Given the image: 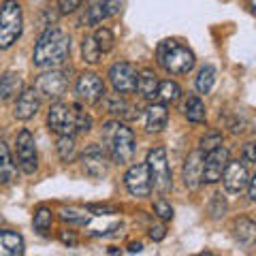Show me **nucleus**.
Segmentation results:
<instances>
[{"label":"nucleus","mask_w":256,"mask_h":256,"mask_svg":"<svg viewBox=\"0 0 256 256\" xmlns=\"http://www.w3.org/2000/svg\"><path fill=\"white\" fill-rule=\"evenodd\" d=\"M169 122V111L164 102H154L146 109V128L150 132H160Z\"/></svg>","instance_id":"obj_19"},{"label":"nucleus","mask_w":256,"mask_h":256,"mask_svg":"<svg viewBox=\"0 0 256 256\" xmlns=\"http://www.w3.org/2000/svg\"><path fill=\"white\" fill-rule=\"evenodd\" d=\"M150 237L154 239V242H162V239L166 237V228L162 226V224H156V226L150 228Z\"/></svg>","instance_id":"obj_39"},{"label":"nucleus","mask_w":256,"mask_h":256,"mask_svg":"<svg viewBox=\"0 0 256 256\" xmlns=\"http://www.w3.org/2000/svg\"><path fill=\"white\" fill-rule=\"evenodd\" d=\"M184 116L188 118V122L192 124H205V102L198 98V96H190L186 100V107H184Z\"/></svg>","instance_id":"obj_25"},{"label":"nucleus","mask_w":256,"mask_h":256,"mask_svg":"<svg viewBox=\"0 0 256 256\" xmlns=\"http://www.w3.org/2000/svg\"><path fill=\"white\" fill-rule=\"evenodd\" d=\"M210 212H212L214 218H220V216H224V212H226V203L222 201L220 194H214L212 205H210Z\"/></svg>","instance_id":"obj_35"},{"label":"nucleus","mask_w":256,"mask_h":256,"mask_svg":"<svg viewBox=\"0 0 256 256\" xmlns=\"http://www.w3.org/2000/svg\"><path fill=\"white\" fill-rule=\"evenodd\" d=\"M148 166H150V175H152V188H156L160 194L173 190V175H171V166L166 160V150L164 148H154L148 152Z\"/></svg>","instance_id":"obj_6"},{"label":"nucleus","mask_w":256,"mask_h":256,"mask_svg":"<svg viewBox=\"0 0 256 256\" xmlns=\"http://www.w3.org/2000/svg\"><path fill=\"white\" fill-rule=\"evenodd\" d=\"M15 178H18V164L13 162L9 146L4 141H0V184H11Z\"/></svg>","instance_id":"obj_22"},{"label":"nucleus","mask_w":256,"mask_h":256,"mask_svg":"<svg viewBox=\"0 0 256 256\" xmlns=\"http://www.w3.org/2000/svg\"><path fill=\"white\" fill-rule=\"evenodd\" d=\"M24 250H26V244L20 233L9 228L0 230V256H22Z\"/></svg>","instance_id":"obj_18"},{"label":"nucleus","mask_w":256,"mask_h":256,"mask_svg":"<svg viewBox=\"0 0 256 256\" xmlns=\"http://www.w3.org/2000/svg\"><path fill=\"white\" fill-rule=\"evenodd\" d=\"M102 6L107 11V18H114L122 11V0H102Z\"/></svg>","instance_id":"obj_37"},{"label":"nucleus","mask_w":256,"mask_h":256,"mask_svg":"<svg viewBox=\"0 0 256 256\" xmlns=\"http://www.w3.org/2000/svg\"><path fill=\"white\" fill-rule=\"evenodd\" d=\"M36 92L45 96L50 100H58L64 96L68 88V73L66 70H60V68H47L45 73H41L34 82Z\"/></svg>","instance_id":"obj_8"},{"label":"nucleus","mask_w":256,"mask_h":256,"mask_svg":"<svg viewBox=\"0 0 256 256\" xmlns=\"http://www.w3.org/2000/svg\"><path fill=\"white\" fill-rule=\"evenodd\" d=\"M84 0H58V9L62 15H68V13H75L79 6H82Z\"/></svg>","instance_id":"obj_36"},{"label":"nucleus","mask_w":256,"mask_h":256,"mask_svg":"<svg viewBox=\"0 0 256 256\" xmlns=\"http://www.w3.org/2000/svg\"><path fill=\"white\" fill-rule=\"evenodd\" d=\"M102 143L116 164H128L134 156V134L122 120H109L102 124Z\"/></svg>","instance_id":"obj_3"},{"label":"nucleus","mask_w":256,"mask_h":256,"mask_svg":"<svg viewBox=\"0 0 256 256\" xmlns=\"http://www.w3.org/2000/svg\"><path fill=\"white\" fill-rule=\"evenodd\" d=\"M154 212L160 220H173V207L169 201H164V198H158L154 203Z\"/></svg>","instance_id":"obj_34"},{"label":"nucleus","mask_w":256,"mask_h":256,"mask_svg":"<svg viewBox=\"0 0 256 256\" xmlns=\"http://www.w3.org/2000/svg\"><path fill=\"white\" fill-rule=\"evenodd\" d=\"M82 166H84L86 175H90L92 180H102L107 175V171H109L105 150H102L100 146H96V143L88 146L86 152L82 154Z\"/></svg>","instance_id":"obj_13"},{"label":"nucleus","mask_w":256,"mask_h":256,"mask_svg":"<svg viewBox=\"0 0 256 256\" xmlns=\"http://www.w3.org/2000/svg\"><path fill=\"white\" fill-rule=\"evenodd\" d=\"M56 152H58V156L62 162H75L77 158V143H75V137H70V134H60L58 141H56Z\"/></svg>","instance_id":"obj_24"},{"label":"nucleus","mask_w":256,"mask_h":256,"mask_svg":"<svg viewBox=\"0 0 256 256\" xmlns=\"http://www.w3.org/2000/svg\"><path fill=\"white\" fill-rule=\"evenodd\" d=\"M137 79H139V70L130 62H116L109 68V82L114 86V90L120 94L137 92Z\"/></svg>","instance_id":"obj_9"},{"label":"nucleus","mask_w":256,"mask_h":256,"mask_svg":"<svg viewBox=\"0 0 256 256\" xmlns=\"http://www.w3.org/2000/svg\"><path fill=\"white\" fill-rule=\"evenodd\" d=\"M248 4H250V11L256 15V0H248Z\"/></svg>","instance_id":"obj_44"},{"label":"nucleus","mask_w":256,"mask_h":256,"mask_svg":"<svg viewBox=\"0 0 256 256\" xmlns=\"http://www.w3.org/2000/svg\"><path fill=\"white\" fill-rule=\"evenodd\" d=\"M248 196H250L252 203H256V173L250 178V182H248Z\"/></svg>","instance_id":"obj_42"},{"label":"nucleus","mask_w":256,"mask_h":256,"mask_svg":"<svg viewBox=\"0 0 256 256\" xmlns=\"http://www.w3.org/2000/svg\"><path fill=\"white\" fill-rule=\"evenodd\" d=\"M214 84H216V68L207 64V66H203L201 70H198V77H196L194 86H196L198 94H210Z\"/></svg>","instance_id":"obj_28"},{"label":"nucleus","mask_w":256,"mask_h":256,"mask_svg":"<svg viewBox=\"0 0 256 256\" xmlns=\"http://www.w3.org/2000/svg\"><path fill=\"white\" fill-rule=\"evenodd\" d=\"M24 15L18 0H4L0 6V50H11L22 36Z\"/></svg>","instance_id":"obj_5"},{"label":"nucleus","mask_w":256,"mask_h":256,"mask_svg":"<svg viewBox=\"0 0 256 256\" xmlns=\"http://www.w3.org/2000/svg\"><path fill=\"white\" fill-rule=\"evenodd\" d=\"M156 60L166 73L171 75H186L194 68V54H192L186 45H182L180 41L166 38V41L158 43L156 50Z\"/></svg>","instance_id":"obj_4"},{"label":"nucleus","mask_w":256,"mask_h":256,"mask_svg":"<svg viewBox=\"0 0 256 256\" xmlns=\"http://www.w3.org/2000/svg\"><path fill=\"white\" fill-rule=\"evenodd\" d=\"M60 218L68 224H86L88 222V214L82 210H75V207H64L60 212Z\"/></svg>","instance_id":"obj_32"},{"label":"nucleus","mask_w":256,"mask_h":256,"mask_svg":"<svg viewBox=\"0 0 256 256\" xmlns=\"http://www.w3.org/2000/svg\"><path fill=\"white\" fill-rule=\"evenodd\" d=\"M34 230L38 235H47V230L52 228V222H54V214L50 207H38L34 212Z\"/></svg>","instance_id":"obj_29"},{"label":"nucleus","mask_w":256,"mask_h":256,"mask_svg":"<svg viewBox=\"0 0 256 256\" xmlns=\"http://www.w3.org/2000/svg\"><path fill=\"white\" fill-rule=\"evenodd\" d=\"M47 126L54 134H84L92 130V118L86 114L82 105H66V102H54L47 114Z\"/></svg>","instance_id":"obj_2"},{"label":"nucleus","mask_w":256,"mask_h":256,"mask_svg":"<svg viewBox=\"0 0 256 256\" xmlns=\"http://www.w3.org/2000/svg\"><path fill=\"white\" fill-rule=\"evenodd\" d=\"M102 20H107V11L102 6V0H92L82 15V24H86V26H98Z\"/></svg>","instance_id":"obj_26"},{"label":"nucleus","mask_w":256,"mask_h":256,"mask_svg":"<svg viewBox=\"0 0 256 256\" xmlns=\"http://www.w3.org/2000/svg\"><path fill=\"white\" fill-rule=\"evenodd\" d=\"M90 214H94V216H109V214H116L118 210L116 207H109V205H88L86 207Z\"/></svg>","instance_id":"obj_38"},{"label":"nucleus","mask_w":256,"mask_h":256,"mask_svg":"<svg viewBox=\"0 0 256 256\" xmlns=\"http://www.w3.org/2000/svg\"><path fill=\"white\" fill-rule=\"evenodd\" d=\"M203 152L196 150L186 158L184 162V184L190 188V190H196L201 186V173H203Z\"/></svg>","instance_id":"obj_17"},{"label":"nucleus","mask_w":256,"mask_h":256,"mask_svg":"<svg viewBox=\"0 0 256 256\" xmlns=\"http://www.w3.org/2000/svg\"><path fill=\"white\" fill-rule=\"evenodd\" d=\"M230 160V152L226 148H216L212 152H207V156L203 158V173H201V184H216L222 180V173L226 169Z\"/></svg>","instance_id":"obj_11"},{"label":"nucleus","mask_w":256,"mask_h":256,"mask_svg":"<svg viewBox=\"0 0 256 256\" xmlns=\"http://www.w3.org/2000/svg\"><path fill=\"white\" fill-rule=\"evenodd\" d=\"M75 94L88 105H96L100 98H105V84L96 73H82L77 77Z\"/></svg>","instance_id":"obj_12"},{"label":"nucleus","mask_w":256,"mask_h":256,"mask_svg":"<svg viewBox=\"0 0 256 256\" xmlns=\"http://www.w3.org/2000/svg\"><path fill=\"white\" fill-rule=\"evenodd\" d=\"M158 77L154 70H141L139 73V79H137V92L141 98H146V100H156V92H158Z\"/></svg>","instance_id":"obj_21"},{"label":"nucleus","mask_w":256,"mask_h":256,"mask_svg":"<svg viewBox=\"0 0 256 256\" xmlns=\"http://www.w3.org/2000/svg\"><path fill=\"white\" fill-rule=\"evenodd\" d=\"M105 107L109 114H114L118 120H122V122H132V120L139 118V107H134L130 100L126 98V94H111L105 98Z\"/></svg>","instance_id":"obj_16"},{"label":"nucleus","mask_w":256,"mask_h":256,"mask_svg":"<svg viewBox=\"0 0 256 256\" xmlns=\"http://www.w3.org/2000/svg\"><path fill=\"white\" fill-rule=\"evenodd\" d=\"M182 96V88L175 84V82H160L158 84V92H156V100L158 102H164V105H169V102H178Z\"/></svg>","instance_id":"obj_27"},{"label":"nucleus","mask_w":256,"mask_h":256,"mask_svg":"<svg viewBox=\"0 0 256 256\" xmlns=\"http://www.w3.org/2000/svg\"><path fill=\"white\" fill-rule=\"evenodd\" d=\"M124 184L126 190L137 198H146L152 192V175H150V166L148 162H137L124 175Z\"/></svg>","instance_id":"obj_10"},{"label":"nucleus","mask_w":256,"mask_h":256,"mask_svg":"<svg viewBox=\"0 0 256 256\" xmlns=\"http://www.w3.org/2000/svg\"><path fill=\"white\" fill-rule=\"evenodd\" d=\"M143 250V244H130V246H128V252H130V254H134V252H141Z\"/></svg>","instance_id":"obj_43"},{"label":"nucleus","mask_w":256,"mask_h":256,"mask_svg":"<svg viewBox=\"0 0 256 256\" xmlns=\"http://www.w3.org/2000/svg\"><path fill=\"white\" fill-rule=\"evenodd\" d=\"M220 146H222V132H220V130H210V132H207L205 137L201 139V148H198V150H201L203 154H205V152H212V150L220 148Z\"/></svg>","instance_id":"obj_33"},{"label":"nucleus","mask_w":256,"mask_h":256,"mask_svg":"<svg viewBox=\"0 0 256 256\" xmlns=\"http://www.w3.org/2000/svg\"><path fill=\"white\" fill-rule=\"evenodd\" d=\"M38 109H41V94L36 92V88H24L15 100V118L28 122L38 114Z\"/></svg>","instance_id":"obj_15"},{"label":"nucleus","mask_w":256,"mask_h":256,"mask_svg":"<svg viewBox=\"0 0 256 256\" xmlns=\"http://www.w3.org/2000/svg\"><path fill=\"white\" fill-rule=\"evenodd\" d=\"M92 36H94L96 45L100 47V52H102V54H109V52L116 47V36H114V32H111L109 28H105V26L96 28V32H94Z\"/></svg>","instance_id":"obj_31"},{"label":"nucleus","mask_w":256,"mask_h":256,"mask_svg":"<svg viewBox=\"0 0 256 256\" xmlns=\"http://www.w3.org/2000/svg\"><path fill=\"white\" fill-rule=\"evenodd\" d=\"M60 242H62L64 246L73 248V246L77 244V237H75L73 230H60Z\"/></svg>","instance_id":"obj_40"},{"label":"nucleus","mask_w":256,"mask_h":256,"mask_svg":"<svg viewBox=\"0 0 256 256\" xmlns=\"http://www.w3.org/2000/svg\"><path fill=\"white\" fill-rule=\"evenodd\" d=\"M82 56H84V60L88 64H98L100 62L102 52H100V47L96 45L94 36H86L82 41Z\"/></svg>","instance_id":"obj_30"},{"label":"nucleus","mask_w":256,"mask_h":256,"mask_svg":"<svg viewBox=\"0 0 256 256\" xmlns=\"http://www.w3.org/2000/svg\"><path fill=\"white\" fill-rule=\"evenodd\" d=\"M24 90V79L20 73H4L0 77V100H11V98H18L20 92Z\"/></svg>","instance_id":"obj_20"},{"label":"nucleus","mask_w":256,"mask_h":256,"mask_svg":"<svg viewBox=\"0 0 256 256\" xmlns=\"http://www.w3.org/2000/svg\"><path fill=\"white\" fill-rule=\"evenodd\" d=\"M235 239L239 244H244V246H250L256 242V222H252L250 218H239L235 220Z\"/></svg>","instance_id":"obj_23"},{"label":"nucleus","mask_w":256,"mask_h":256,"mask_svg":"<svg viewBox=\"0 0 256 256\" xmlns=\"http://www.w3.org/2000/svg\"><path fill=\"white\" fill-rule=\"evenodd\" d=\"M244 162H256V143H248L244 148Z\"/></svg>","instance_id":"obj_41"},{"label":"nucleus","mask_w":256,"mask_h":256,"mask_svg":"<svg viewBox=\"0 0 256 256\" xmlns=\"http://www.w3.org/2000/svg\"><path fill=\"white\" fill-rule=\"evenodd\" d=\"M70 54V36L58 26H47L36 38L32 64L38 68H60Z\"/></svg>","instance_id":"obj_1"},{"label":"nucleus","mask_w":256,"mask_h":256,"mask_svg":"<svg viewBox=\"0 0 256 256\" xmlns=\"http://www.w3.org/2000/svg\"><path fill=\"white\" fill-rule=\"evenodd\" d=\"M248 182H250V175H248V169H246V162L244 160H233L226 164V169L222 173V184L226 192L230 194H239L248 188Z\"/></svg>","instance_id":"obj_14"},{"label":"nucleus","mask_w":256,"mask_h":256,"mask_svg":"<svg viewBox=\"0 0 256 256\" xmlns=\"http://www.w3.org/2000/svg\"><path fill=\"white\" fill-rule=\"evenodd\" d=\"M15 162H18L20 171L26 173V175H32L36 169H38V156H36V143H34V137L28 128L18 132L15 137Z\"/></svg>","instance_id":"obj_7"}]
</instances>
